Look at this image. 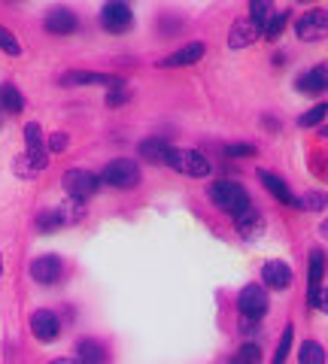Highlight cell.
<instances>
[{
	"instance_id": "1",
	"label": "cell",
	"mask_w": 328,
	"mask_h": 364,
	"mask_svg": "<svg viewBox=\"0 0 328 364\" xmlns=\"http://www.w3.org/2000/svg\"><path fill=\"white\" fill-rule=\"evenodd\" d=\"M210 200L216 203L219 210L225 213H243L246 207H253V200H250V191H246L243 186H237V182H228V179H222V182H213L210 186Z\"/></svg>"
},
{
	"instance_id": "2",
	"label": "cell",
	"mask_w": 328,
	"mask_h": 364,
	"mask_svg": "<svg viewBox=\"0 0 328 364\" xmlns=\"http://www.w3.org/2000/svg\"><path fill=\"white\" fill-rule=\"evenodd\" d=\"M100 182H107L110 188H137L140 186V167L131 158H116L100 170Z\"/></svg>"
},
{
	"instance_id": "3",
	"label": "cell",
	"mask_w": 328,
	"mask_h": 364,
	"mask_svg": "<svg viewBox=\"0 0 328 364\" xmlns=\"http://www.w3.org/2000/svg\"><path fill=\"white\" fill-rule=\"evenodd\" d=\"M61 182H64L67 195L76 198V200L92 198L95 191L100 188V176H95L92 170H85V167H70V170H67V173L61 176Z\"/></svg>"
},
{
	"instance_id": "4",
	"label": "cell",
	"mask_w": 328,
	"mask_h": 364,
	"mask_svg": "<svg viewBox=\"0 0 328 364\" xmlns=\"http://www.w3.org/2000/svg\"><path fill=\"white\" fill-rule=\"evenodd\" d=\"M167 167H174L186 176H198V179L210 173V161L195 149H171V155H167Z\"/></svg>"
},
{
	"instance_id": "5",
	"label": "cell",
	"mask_w": 328,
	"mask_h": 364,
	"mask_svg": "<svg viewBox=\"0 0 328 364\" xmlns=\"http://www.w3.org/2000/svg\"><path fill=\"white\" fill-rule=\"evenodd\" d=\"M295 33L304 43H316L328 37V9H310L295 21Z\"/></svg>"
},
{
	"instance_id": "6",
	"label": "cell",
	"mask_w": 328,
	"mask_h": 364,
	"mask_svg": "<svg viewBox=\"0 0 328 364\" xmlns=\"http://www.w3.org/2000/svg\"><path fill=\"white\" fill-rule=\"evenodd\" d=\"M237 310H240L243 318H253L258 322L268 313V294L262 286H243L240 294H237Z\"/></svg>"
},
{
	"instance_id": "7",
	"label": "cell",
	"mask_w": 328,
	"mask_h": 364,
	"mask_svg": "<svg viewBox=\"0 0 328 364\" xmlns=\"http://www.w3.org/2000/svg\"><path fill=\"white\" fill-rule=\"evenodd\" d=\"M31 331L40 343H52V340L61 337V318L55 310H37L31 316Z\"/></svg>"
},
{
	"instance_id": "8",
	"label": "cell",
	"mask_w": 328,
	"mask_h": 364,
	"mask_svg": "<svg viewBox=\"0 0 328 364\" xmlns=\"http://www.w3.org/2000/svg\"><path fill=\"white\" fill-rule=\"evenodd\" d=\"M131 21H134V13H131L128 4H119V0H112V4L100 6V25H104L107 31H112V33L128 31Z\"/></svg>"
},
{
	"instance_id": "9",
	"label": "cell",
	"mask_w": 328,
	"mask_h": 364,
	"mask_svg": "<svg viewBox=\"0 0 328 364\" xmlns=\"http://www.w3.org/2000/svg\"><path fill=\"white\" fill-rule=\"evenodd\" d=\"M61 85H64V88H73V85H107V88H119V85H125V79L107 76V73L70 70V73H64V76H61Z\"/></svg>"
},
{
	"instance_id": "10",
	"label": "cell",
	"mask_w": 328,
	"mask_h": 364,
	"mask_svg": "<svg viewBox=\"0 0 328 364\" xmlns=\"http://www.w3.org/2000/svg\"><path fill=\"white\" fill-rule=\"evenodd\" d=\"M322 277H325V255L322 249H313L310 252V267H307V304L316 306L322 291Z\"/></svg>"
},
{
	"instance_id": "11",
	"label": "cell",
	"mask_w": 328,
	"mask_h": 364,
	"mask_svg": "<svg viewBox=\"0 0 328 364\" xmlns=\"http://www.w3.org/2000/svg\"><path fill=\"white\" fill-rule=\"evenodd\" d=\"M31 277L37 279L40 286H52V282L61 277V258L58 255H40V258H33Z\"/></svg>"
},
{
	"instance_id": "12",
	"label": "cell",
	"mask_w": 328,
	"mask_h": 364,
	"mask_svg": "<svg viewBox=\"0 0 328 364\" xmlns=\"http://www.w3.org/2000/svg\"><path fill=\"white\" fill-rule=\"evenodd\" d=\"M203 52H207V46H203V43H189L179 52H171L167 58H162V61H158V67H164V70H167V67H189V64L201 61Z\"/></svg>"
},
{
	"instance_id": "13",
	"label": "cell",
	"mask_w": 328,
	"mask_h": 364,
	"mask_svg": "<svg viewBox=\"0 0 328 364\" xmlns=\"http://www.w3.org/2000/svg\"><path fill=\"white\" fill-rule=\"evenodd\" d=\"M262 279L268 289L274 291H286L292 286V270L282 264V261H268V264L262 267Z\"/></svg>"
},
{
	"instance_id": "14",
	"label": "cell",
	"mask_w": 328,
	"mask_h": 364,
	"mask_svg": "<svg viewBox=\"0 0 328 364\" xmlns=\"http://www.w3.org/2000/svg\"><path fill=\"white\" fill-rule=\"evenodd\" d=\"M76 28H79V18L64 6L52 9V13L46 16V31L55 33V37H67V33H73Z\"/></svg>"
},
{
	"instance_id": "15",
	"label": "cell",
	"mask_w": 328,
	"mask_h": 364,
	"mask_svg": "<svg viewBox=\"0 0 328 364\" xmlns=\"http://www.w3.org/2000/svg\"><path fill=\"white\" fill-rule=\"evenodd\" d=\"M258 179H262V186H265L280 203H286V207H295V203H298V198L292 195L289 186H286V182H282L277 173H270V170H258Z\"/></svg>"
},
{
	"instance_id": "16",
	"label": "cell",
	"mask_w": 328,
	"mask_h": 364,
	"mask_svg": "<svg viewBox=\"0 0 328 364\" xmlns=\"http://www.w3.org/2000/svg\"><path fill=\"white\" fill-rule=\"evenodd\" d=\"M325 88H328V64L313 67V70L298 76V91H304V95H322Z\"/></svg>"
},
{
	"instance_id": "17",
	"label": "cell",
	"mask_w": 328,
	"mask_h": 364,
	"mask_svg": "<svg viewBox=\"0 0 328 364\" xmlns=\"http://www.w3.org/2000/svg\"><path fill=\"white\" fill-rule=\"evenodd\" d=\"M174 146L162 140V136H152V140L140 143V158H146L149 164H167V155H171Z\"/></svg>"
},
{
	"instance_id": "18",
	"label": "cell",
	"mask_w": 328,
	"mask_h": 364,
	"mask_svg": "<svg viewBox=\"0 0 328 364\" xmlns=\"http://www.w3.org/2000/svg\"><path fill=\"white\" fill-rule=\"evenodd\" d=\"M258 31L250 18H240V21H234V28H231V37H228V46L231 49H243V46H250L258 40Z\"/></svg>"
},
{
	"instance_id": "19",
	"label": "cell",
	"mask_w": 328,
	"mask_h": 364,
	"mask_svg": "<svg viewBox=\"0 0 328 364\" xmlns=\"http://www.w3.org/2000/svg\"><path fill=\"white\" fill-rule=\"evenodd\" d=\"M234 225H237V231H240V237H255L265 228V219L255 207H246L243 213L234 215Z\"/></svg>"
},
{
	"instance_id": "20",
	"label": "cell",
	"mask_w": 328,
	"mask_h": 364,
	"mask_svg": "<svg viewBox=\"0 0 328 364\" xmlns=\"http://www.w3.org/2000/svg\"><path fill=\"white\" fill-rule=\"evenodd\" d=\"M104 358H107V349L97 340H79V346H76L79 364H104Z\"/></svg>"
},
{
	"instance_id": "21",
	"label": "cell",
	"mask_w": 328,
	"mask_h": 364,
	"mask_svg": "<svg viewBox=\"0 0 328 364\" xmlns=\"http://www.w3.org/2000/svg\"><path fill=\"white\" fill-rule=\"evenodd\" d=\"M25 109V97L18 95L16 85H0V112H9V116H18Z\"/></svg>"
},
{
	"instance_id": "22",
	"label": "cell",
	"mask_w": 328,
	"mask_h": 364,
	"mask_svg": "<svg viewBox=\"0 0 328 364\" xmlns=\"http://www.w3.org/2000/svg\"><path fill=\"white\" fill-rule=\"evenodd\" d=\"M298 361L301 364H325V349L316 340H304L298 346Z\"/></svg>"
},
{
	"instance_id": "23",
	"label": "cell",
	"mask_w": 328,
	"mask_h": 364,
	"mask_svg": "<svg viewBox=\"0 0 328 364\" xmlns=\"http://www.w3.org/2000/svg\"><path fill=\"white\" fill-rule=\"evenodd\" d=\"M292 340H295V328H292V325H286V328H282V334H280V343H277L274 361H270V364H286L289 352H292Z\"/></svg>"
},
{
	"instance_id": "24",
	"label": "cell",
	"mask_w": 328,
	"mask_h": 364,
	"mask_svg": "<svg viewBox=\"0 0 328 364\" xmlns=\"http://www.w3.org/2000/svg\"><path fill=\"white\" fill-rule=\"evenodd\" d=\"M58 215H61V222H64V225H73V222H79V219H83V215H85L83 200H76V198L64 200L61 207H58Z\"/></svg>"
},
{
	"instance_id": "25",
	"label": "cell",
	"mask_w": 328,
	"mask_h": 364,
	"mask_svg": "<svg viewBox=\"0 0 328 364\" xmlns=\"http://www.w3.org/2000/svg\"><path fill=\"white\" fill-rule=\"evenodd\" d=\"M325 203H328V195H325V191H307L304 198H298L295 207H298V210H307V213H319Z\"/></svg>"
},
{
	"instance_id": "26",
	"label": "cell",
	"mask_w": 328,
	"mask_h": 364,
	"mask_svg": "<svg viewBox=\"0 0 328 364\" xmlns=\"http://www.w3.org/2000/svg\"><path fill=\"white\" fill-rule=\"evenodd\" d=\"M270 13H274V6L265 4V0H253V4H250V21H253L258 31L265 28V21L270 18Z\"/></svg>"
},
{
	"instance_id": "27",
	"label": "cell",
	"mask_w": 328,
	"mask_h": 364,
	"mask_svg": "<svg viewBox=\"0 0 328 364\" xmlns=\"http://www.w3.org/2000/svg\"><path fill=\"white\" fill-rule=\"evenodd\" d=\"M286 18H289L286 9H280V13H270V18L265 21V28H262V33H265V37H270V40L280 37L282 28H286Z\"/></svg>"
},
{
	"instance_id": "28",
	"label": "cell",
	"mask_w": 328,
	"mask_h": 364,
	"mask_svg": "<svg viewBox=\"0 0 328 364\" xmlns=\"http://www.w3.org/2000/svg\"><path fill=\"white\" fill-rule=\"evenodd\" d=\"M258 361H262V349L255 343H243L231 358V364H258Z\"/></svg>"
},
{
	"instance_id": "29",
	"label": "cell",
	"mask_w": 328,
	"mask_h": 364,
	"mask_svg": "<svg viewBox=\"0 0 328 364\" xmlns=\"http://www.w3.org/2000/svg\"><path fill=\"white\" fill-rule=\"evenodd\" d=\"M61 225L64 222H61V215H58V207L37 213V228H40L43 234H49V231H55V228H61Z\"/></svg>"
},
{
	"instance_id": "30",
	"label": "cell",
	"mask_w": 328,
	"mask_h": 364,
	"mask_svg": "<svg viewBox=\"0 0 328 364\" xmlns=\"http://www.w3.org/2000/svg\"><path fill=\"white\" fill-rule=\"evenodd\" d=\"M325 116H328V104H316V107H310V109L298 119V124H301V128H313V124H319Z\"/></svg>"
},
{
	"instance_id": "31",
	"label": "cell",
	"mask_w": 328,
	"mask_h": 364,
	"mask_svg": "<svg viewBox=\"0 0 328 364\" xmlns=\"http://www.w3.org/2000/svg\"><path fill=\"white\" fill-rule=\"evenodd\" d=\"M0 49H4L6 55H13V58H16V55H21V46L16 40V33L9 28H4V25H0Z\"/></svg>"
},
{
	"instance_id": "32",
	"label": "cell",
	"mask_w": 328,
	"mask_h": 364,
	"mask_svg": "<svg viewBox=\"0 0 328 364\" xmlns=\"http://www.w3.org/2000/svg\"><path fill=\"white\" fill-rule=\"evenodd\" d=\"M25 146H28V152L43 149V131H40V124H37V122L25 124Z\"/></svg>"
},
{
	"instance_id": "33",
	"label": "cell",
	"mask_w": 328,
	"mask_h": 364,
	"mask_svg": "<svg viewBox=\"0 0 328 364\" xmlns=\"http://www.w3.org/2000/svg\"><path fill=\"white\" fill-rule=\"evenodd\" d=\"M225 155L228 158H250V155H255V146L253 143H228L225 146Z\"/></svg>"
},
{
	"instance_id": "34",
	"label": "cell",
	"mask_w": 328,
	"mask_h": 364,
	"mask_svg": "<svg viewBox=\"0 0 328 364\" xmlns=\"http://www.w3.org/2000/svg\"><path fill=\"white\" fill-rule=\"evenodd\" d=\"M64 149H67V134H64V131L49 134V140H46V152H64Z\"/></svg>"
},
{
	"instance_id": "35",
	"label": "cell",
	"mask_w": 328,
	"mask_h": 364,
	"mask_svg": "<svg viewBox=\"0 0 328 364\" xmlns=\"http://www.w3.org/2000/svg\"><path fill=\"white\" fill-rule=\"evenodd\" d=\"M128 97H131V91H128V82H125V85H119V88H112V91H110L107 104H110V107H119V104H125Z\"/></svg>"
},
{
	"instance_id": "36",
	"label": "cell",
	"mask_w": 328,
	"mask_h": 364,
	"mask_svg": "<svg viewBox=\"0 0 328 364\" xmlns=\"http://www.w3.org/2000/svg\"><path fill=\"white\" fill-rule=\"evenodd\" d=\"M316 310L328 313V289H322V291H319V301H316Z\"/></svg>"
},
{
	"instance_id": "37",
	"label": "cell",
	"mask_w": 328,
	"mask_h": 364,
	"mask_svg": "<svg viewBox=\"0 0 328 364\" xmlns=\"http://www.w3.org/2000/svg\"><path fill=\"white\" fill-rule=\"evenodd\" d=\"M49 364H79L76 358H55V361H49Z\"/></svg>"
},
{
	"instance_id": "38",
	"label": "cell",
	"mask_w": 328,
	"mask_h": 364,
	"mask_svg": "<svg viewBox=\"0 0 328 364\" xmlns=\"http://www.w3.org/2000/svg\"><path fill=\"white\" fill-rule=\"evenodd\" d=\"M319 231H322V237H325V240H328V219L319 225Z\"/></svg>"
}]
</instances>
